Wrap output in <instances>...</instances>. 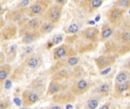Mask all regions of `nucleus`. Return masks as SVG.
I'll return each mask as SVG.
<instances>
[{"label": "nucleus", "mask_w": 130, "mask_h": 109, "mask_svg": "<svg viewBox=\"0 0 130 109\" xmlns=\"http://www.w3.org/2000/svg\"><path fill=\"white\" fill-rule=\"evenodd\" d=\"M53 2L50 0H37L28 8L24 9L27 18H34L42 17L48 8L53 5Z\"/></svg>", "instance_id": "nucleus-1"}, {"label": "nucleus", "mask_w": 130, "mask_h": 109, "mask_svg": "<svg viewBox=\"0 0 130 109\" xmlns=\"http://www.w3.org/2000/svg\"><path fill=\"white\" fill-rule=\"evenodd\" d=\"M75 56H77V52L68 44H61L53 49V58L57 61Z\"/></svg>", "instance_id": "nucleus-2"}, {"label": "nucleus", "mask_w": 130, "mask_h": 109, "mask_svg": "<svg viewBox=\"0 0 130 109\" xmlns=\"http://www.w3.org/2000/svg\"><path fill=\"white\" fill-rule=\"evenodd\" d=\"M63 7L57 5L54 2L42 16V21L50 22L54 24H57L61 20L63 14Z\"/></svg>", "instance_id": "nucleus-3"}, {"label": "nucleus", "mask_w": 130, "mask_h": 109, "mask_svg": "<svg viewBox=\"0 0 130 109\" xmlns=\"http://www.w3.org/2000/svg\"><path fill=\"white\" fill-rule=\"evenodd\" d=\"M27 16L25 11L24 9H16V10H13L8 11L5 14V21L10 22V24H16L17 26H23L29 19L25 18Z\"/></svg>", "instance_id": "nucleus-4"}, {"label": "nucleus", "mask_w": 130, "mask_h": 109, "mask_svg": "<svg viewBox=\"0 0 130 109\" xmlns=\"http://www.w3.org/2000/svg\"><path fill=\"white\" fill-rule=\"evenodd\" d=\"M91 86V83L84 78H80L77 80L69 88V91L75 97L82 96L87 92Z\"/></svg>", "instance_id": "nucleus-5"}, {"label": "nucleus", "mask_w": 130, "mask_h": 109, "mask_svg": "<svg viewBox=\"0 0 130 109\" xmlns=\"http://www.w3.org/2000/svg\"><path fill=\"white\" fill-rule=\"evenodd\" d=\"M97 69L101 71L113 66L117 61V57L113 55H101L94 59Z\"/></svg>", "instance_id": "nucleus-6"}, {"label": "nucleus", "mask_w": 130, "mask_h": 109, "mask_svg": "<svg viewBox=\"0 0 130 109\" xmlns=\"http://www.w3.org/2000/svg\"><path fill=\"white\" fill-rule=\"evenodd\" d=\"M40 100V96L32 89H26L22 92L21 103L24 108L30 107L37 104Z\"/></svg>", "instance_id": "nucleus-7"}, {"label": "nucleus", "mask_w": 130, "mask_h": 109, "mask_svg": "<svg viewBox=\"0 0 130 109\" xmlns=\"http://www.w3.org/2000/svg\"><path fill=\"white\" fill-rule=\"evenodd\" d=\"M42 23H43L42 19L39 18L29 19L23 26L21 27V28L19 29V31H18V34L22 37L24 34H26L27 33L39 30Z\"/></svg>", "instance_id": "nucleus-8"}, {"label": "nucleus", "mask_w": 130, "mask_h": 109, "mask_svg": "<svg viewBox=\"0 0 130 109\" xmlns=\"http://www.w3.org/2000/svg\"><path fill=\"white\" fill-rule=\"evenodd\" d=\"M100 30L96 27H87L81 31V36L86 42H91V44L97 43L100 39Z\"/></svg>", "instance_id": "nucleus-9"}, {"label": "nucleus", "mask_w": 130, "mask_h": 109, "mask_svg": "<svg viewBox=\"0 0 130 109\" xmlns=\"http://www.w3.org/2000/svg\"><path fill=\"white\" fill-rule=\"evenodd\" d=\"M126 12V10L116 8V7H112L107 11L106 17L110 24L116 26L121 21Z\"/></svg>", "instance_id": "nucleus-10"}, {"label": "nucleus", "mask_w": 130, "mask_h": 109, "mask_svg": "<svg viewBox=\"0 0 130 109\" xmlns=\"http://www.w3.org/2000/svg\"><path fill=\"white\" fill-rule=\"evenodd\" d=\"M19 30L18 29V26L14 24H6L3 28L0 30V37L1 41H9L15 38L18 33Z\"/></svg>", "instance_id": "nucleus-11"}, {"label": "nucleus", "mask_w": 130, "mask_h": 109, "mask_svg": "<svg viewBox=\"0 0 130 109\" xmlns=\"http://www.w3.org/2000/svg\"><path fill=\"white\" fill-rule=\"evenodd\" d=\"M104 3L103 0H82L78 2L80 8L88 14H93Z\"/></svg>", "instance_id": "nucleus-12"}, {"label": "nucleus", "mask_w": 130, "mask_h": 109, "mask_svg": "<svg viewBox=\"0 0 130 109\" xmlns=\"http://www.w3.org/2000/svg\"><path fill=\"white\" fill-rule=\"evenodd\" d=\"M113 97L115 99L130 98V80L121 84H115L113 87Z\"/></svg>", "instance_id": "nucleus-13"}, {"label": "nucleus", "mask_w": 130, "mask_h": 109, "mask_svg": "<svg viewBox=\"0 0 130 109\" xmlns=\"http://www.w3.org/2000/svg\"><path fill=\"white\" fill-rule=\"evenodd\" d=\"M63 92L59 93V94H57L53 97V102L55 104H59L63 105V104H66V103L68 104V103H71L75 102V96L72 94L70 91L65 92Z\"/></svg>", "instance_id": "nucleus-14"}, {"label": "nucleus", "mask_w": 130, "mask_h": 109, "mask_svg": "<svg viewBox=\"0 0 130 109\" xmlns=\"http://www.w3.org/2000/svg\"><path fill=\"white\" fill-rule=\"evenodd\" d=\"M43 64V60L39 55H32L27 57L21 64V66L29 69H37Z\"/></svg>", "instance_id": "nucleus-15"}, {"label": "nucleus", "mask_w": 130, "mask_h": 109, "mask_svg": "<svg viewBox=\"0 0 130 109\" xmlns=\"http://www.w3.org/2000/svg\"><path fill=\"white\" fill-rule=\"evenodd\" d=\"M115 30V26L110 24V23H107L103 24L100 29V42H104L108 40L113 34Z\"/></svg>", "instance_id": "nucleus-16"}, {"label": "nucleus", "mask_w": 130, "mask_h": 109, "mask_svg": "<svg viewBox=\"0 0 130 109\" xmlns=\"http://www.w3.org/2000/svg\"><path fill=\"white\" fill-rule=\"evenodd\" d=\"M65 86L60 82L50 80L46 91L47 96H54L59 93L65 91Z\"/></svg>", "instance_id": "nucleus-17"}, {"label": "nucleus", "mask_w": 130, "mask_h": 109, "mask_svg": "<svg viewBox=\"0 0 130 109\" xmlns=\"http://www.w3.org/2000/svg\"><path fill=\"white\" fill-rule=\"evenodd\" d=\"M42 36L39 30L27 33L21 37V43L23 45H31L37 41Z\"/></svg>", "instance_id": "nucleus-18"}, {"label": "nucleus", "mask_w": 130, "mask_h": 109, "mask_svg": "<svg viewBox=\"0 0 130 109\" xmlns=\"http://www.w3.org/2000/svg\"><path fill=\"white\" fill-rule=\"evenodd\" d=\"M70 76H71V72L66 68H62V69L56 71L53 73L51 76V80L60 82L61 80L68 79Z\"/></svg>", "instance_id": "nucleus-19"}, {"label": "nucleus", "mask_w": 130, "mask_h": 109, "mask_svg": "<svg viewBox=\"0 0 130 109\" xmlns=\"http://www.w3.org/2000/svg\"><path fill=\"white\" fill-rule=\"evenodd\" d=\"M12 68L9 64H5L0 66V86H2L4 83L11 74Z\"/></svg>", "instance_id": "nucleus-20"}, {"label": "nucleus", "mask_w": 130, "mask_h": 109, "mask_svg": "<svg viewBox=\"0 0 130 109\" xmlns=\"http://www.w3.org/2000/svg\"><path fill=\"white\" fill-rule=\"evenodd\" d=\"M129 80H130V71L128 70L123 69L116 75L114 79V85L126 83Z\"/></svg>", "instance_id": "nucleus-21"}, {"label": "nucleus", "mask_w": 130, "mask_h": 109, "mask_svg": "<svg viewBox=\"0 0 130 109\" xmlns=\"http://www.w3.org/2000/svg\"><path fill=\"white\" fill-rule=\"evenodd\" d=\"M111 91V85L109 83H104L100 85L94 91L97 95L100 97H108L110 94Z\"/></svg>", "instance_id": "nucleus-22"}, {"label": "nucleus", "mask_w": 130, "mask_h": 109, "mask_svg": "<svg viewBox=\"0 0 130 109\" xmlns=\"http://www.w3.org/2000/svg\"><path fill=\"white\" fill-rule=\"evenodd\" d=\"M101 99H102V97L97 95L91 96L85 103L84 109H98Z\"/></svg>", "instance_id": "nucleus-23"}, {"label": "nucleus", "mask_w": 130, "mask_h": 109, "mask_svg": "<svg viewBox=\"0 0 130 109\" xmlns=\"http://www.w3.org/2000/svg\"><path fill=\"white\" fill-rule=\"evenodd\" d=\"M79 62H80V58L78 56H75V57H71V58H68L61 60V65L56 64V66L61 67L60 69H62V68H65V67H75L79 63Z\"/></svg>", "instance_id": "nucleus-24"}, {"label": "nucleus", "mask_w": 130, "mask_h": 109, "mask_svg": "<svg viewBox=\"0 0 130 109\" xmlns=\"http://www.w3.org/2000/svg\"><path fill=\"white\" fill-rule=\"evenodd\" d=\"M56 24H52L50 22H47V21H43L40 29H39V31L40 33L41 34L42 36H45V35H47L49 34H50L51 32L54 30V29L56 28Z\"/></svg>", "instance_id": "nucleus-25"}, {"label": "nucleus", "mask_w": 130, "mask_h": 109, "mask_svg": "<svg viewBox=\"0 0 130 109\" xmlns=\"http://www.w3.org/2000/svg\"><path fill=\"white\" fill-rule=\"evenodd\" d=\"M113 7L119 8L124 10H128L130 8V0H117L113 2Z\"/></svg>", "instance_id": "nucleus-26"}, {"label": "nucleus", "mask_w": 130, "mask_h": 109, "mask_svg": "<svg viewBox=\"0 0 130 109\" xmlns=\"http://www.w3.org/2000/svg\"><path fill=\"white\" fill-rule=\"evenodd\" d=\"M120 39L123 43L130 44V30H124L120 34Z\"/></svg>", "instance_id": "nucleus-27"}, {"label": "nucleus", "mask_w": 130, "mask_h": 109, "mask_svg": "<svg viewBox=\"0 0 130 109\" xmlns=\"http://www.w3.org/2000/svg\"><path fill=\"white\" fill-rule=\"evenodd\" d=\"M16 54H17V47L16 45H12L9 52H8L7 57H5V60H7L8 62H11L12 61V58H11V55L14 57V58L16 57Z\"/></svg>", "instance_id": "nucleus-28"}, {"label": "nucleus", "mask_w": 130, "mask_h": 109, "mask_svg": "<svg viewBox=\"0 0 130 109\" xmlns=\"http://www.w3.org/2000/svg\"><path fill=\"white\" fill-rule=\"evenodd\" d=\"M34 2L33 1H30V0H22V1H20L18 5H17V9H25L27 8H28Z\"/></svg>", "instance_id": "nucleus-29"}, {"label": "nucleus", "mask_w": 130, "mask_h": 109, "mask_svg": "<svg viewBox=\"0 0 130 109\" xmlns=\"http://www.w3.org/2000/svg\"><path fill=\"white\" fill-rule=\"evenodd\" d=\"M78 26L75 24H71L69 25L65 30V33L66 34H75L78 31Z\"/></svg>", "instance_id": "nucleus-30"}, {"label": "nucleus", "mask_w": 130, "mask_h": 109, "mask_svg": "<svg viewBox=\"0 0 130 109\" xmlns=\"http://www.w3.org/2000/svg\"><path fill=\"white\" fill-rule=\"evenodd\" d=\"M11 105V101L8 98L2 99L0 102V109H8Z\"/></svg>", "instance_id": "nucleus-31"}, {"label": "nucleus", "mask_w": 130, "mask_h": 109, "mask_svg": "<svg viewBox=\"0 0 130 109\" xmlns=\"http://www.w3.org/2000/svg\"><path fill=\"white\" fill-rule=\"evenodd\" d=\"M63 39V34H57L56 36H54L52 39H51V42L53 45H57L60 42H61Z\"/></svg>", "instance_id": "nucleus-32"}, {"label": "nucleus", "mask_w": 130, "mask_h": 109, "mask_svg": "<svg viewBox=\"0 0 130 109\" xmlns=\"http://www.w3.org/2000/svg\"><path fill=\"white\" fill-rule=\"evenodd\" d=\"M98 109H114V108H113L111 102H106L102 106H100Z\"/></svg>", "instance_id": "nucleus-33"}, {"label": "nucleus", "mask_w": 130, "mask_h": 109, "mask_svg": "<svg viewBox=\"0 0 130 109\" xmlns=\"http://www.w3.org/2000/svg\"><path fill=\"white\" fill-rule=\"evenodd\" d=\"M123 68L124 70H128L130 71V58H128L125 62H124V64L123 65Z\"/></svg>", "instance_id": "nucleus-34"}, {"label": "nucleus", "mask_w": 130, "mask_h": 109, "mask_svg": "<svg viewBox=\"0 0 130 109\" xmlns=\"http://www.w3.org/2000/svg\"><path fill=\"white\" fill-rule=\"evenodd\" d=\"M47 109H64V107L62 105H59V104H55L53 103V105H51Z\"/></svg>", "instance_id": "nucleus-35"}, {"label": "nucleus", "mask_w": 130, "mask_h": 109, "mask_svg": "<svg viewBox=\"0 0 130 109\" xmlns=\"http://www.w3.org/2000/svg\"><path fill=\"white\" fill-rule=\"evenodd\" d=\"M56 4H57V5H61V6H64L66 3H68V1H56V2H54Z\"/></svg>", "instance_id": "nucleus-36"}, {"label": "nucleus", "mask_w": 130, "mask_h": 109, "mask_svg": "<svg viewBox=\"0 0 130 109\" xmlns=\"http://www.w3.org/2000/svg\"><path fill=\"white\" fill-rule=\"evenodd\" d=\"M5 55L3 54V52H2L1 53H0V64H1V65H3V62L5 61V58H4Z\"/></svg>", "instance_id": "nucleus-37"}]
</instances>
